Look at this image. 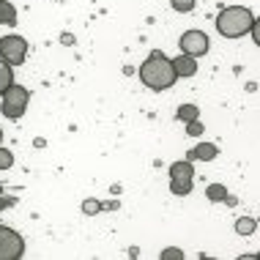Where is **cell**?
Segmentation results:
<instances>
[{
	"label": "cell",
	"instance_id": "5b68a950",
	"mask_svg": "<svg viewBox=\"0 0 260 260\" xmlns=\"http://www.w3.org/2000/svg\"><path fill=\"white\" fill-rule=\"evenodd\" d=\"M25 255V238L17 230L0 224V260H19Z\"/></svg>",
	"mask_w": 260,
	"mask_h": 260
},
{
	"label": "cell",
	"instance_id": "52a82bcc",
	"mask_svg": "<svg viewBox=\"0 0 260 260\" xmlns=\"http://www.w3.org/2000/svg\"><path fill=\"white\" fill-rule=\"evenodd\" d=\"M173 72H175V77H194L198 74V58H192V55L173 58Z\"/></svg>",
	"mask_w": 260,
	"mask_h": 260
},
{
	"label": "cell",
	"instance_id": "8992f818",
	"mask_svg": "<svg viewBox=\"0 0 260 260\" xmlns=\"http://www.w3.org/2000/svg\"><path fill=\"white\" fill-rule=\"evenodd\" d=\"M178 44H181V52L192 55V58H200V55L208 52V36L203 30H186Z\"/></svg>",
	"mask_w": 260,
	"mask_h": 260
},
{
	"label": "cell",
	"instance_id": "8fae6325",
	"mask_svg": "<svg viewBox=\"0 0 260 260\" xmlns=\"http://www.w3.org/2000/svg\"><path fill=\"white\" fill-rule=\"evenodd\" d=\"M9 85H14V72H11L9 63L0 60V96L6 93V88H9Z\"/></svg>",
	"mask_w": 260,
	"mask_h": 260
},
{
	"label": "cell",
	"instance_id": "30bf717a",
	"mask_svg": "<svg viewBox=\"0 0 260 260\" xmlns=\"http://www.w3.org/2000/svg\"><path fill=\"white\" fill-rule=\"evenodd\" d=\"M0 25H17V9L9 0H0Z\"/></svg>",
	"mask_w": 260,
	"mask_h": 260
},
{
	"label": "cell",
	"instance_id": "9a60e30c",
	"mask_svg": "<svg viewBox=\"0 0 260 260\" xmlns=\"http://www.w3.org/2000/svg\"><path fill=\"white\" fill-rule=\"evenodd\" d=\"M255 228H257V222L252 219V216H241V219L236 222V233H238V236H249V233H255Z\"/></svg>",
	"mask_w": 260,
	"mask_h": 260
},
{
	"label": "cell",
	"instance_id": "9c48e42d",
	"mask_svg": "<svg viewBox=\"0 0 260 260\" xmlns=\"http://www.w3.org/2000/svg\"><path fill=\"white\" fill-rule=\"evenodd\" d=\"M192 175H194V170H192V161L189 159L170 165V178H192Z\"/></svg>",
	"mask_w": 260,
	"mask_h": 260
},
{
	"label": "cell",
	"instance_id": "6da1fadb",
	"mask_svg": "<svg viewBox=\"0 0 260 260\" xmlns=\"http://www.w3.org/2000/svg\"><path fill=\"white\" fill-rule=\"evenodd\" d=\"M140 80H143L151 90H167V88H173V82L178 80V77L173 72V60L167 58L165 52L156 50L143 60V66H140Z\"/></svg>",
	"mask_w": 260,
	"mask_h": 260
},
{
	"label": "cell",
	"instance_id": "e0dca14e",
	"mask_svg": "<svg viewBox=\"0 0 260 260\" xmlns=\"http://www.w3.org/2000/svg\"><path fill=\"white\" fill-rule=\"evenodd\" d=\"M203 123H200V118H194V121H186V135H192V137H200L203 135Z\"/></svg>",
	"mask_w": 260,
	"mask_h": 260
},
{
	"label": "cell",
	"instance_id": "277c9868",
	"mask_svg": "<svg viewBox=\"0 0 260 260\" xmlns=\"http://www.w3.org/2000/svg\"><path fill=\"white\" fill-rule=\"evenodd\" d=\"M27 58V41L22 36H3L0 39V60L9 66H19Z\"/></svg>",
	"mask_w": 260,
	"mask_h": 260
},
{
	"label": "cell",
	"instance_id": "7a4b0ae2",
	"mask_svg": "<svg viewBox=\"0 0 260 260\" xmlns=\"http://www.w3.org/2000/svg\"><path fill=\"white\" fill-rule=\"evenodd\" d=\"M252 27H255V14L249 9H244V6H228L216 17V30L224 39H241Z\"/></svg>",
	"mask_w": 260,
	"mask_h": 260
},
{
	"label": "cell",
	"instance_id": "3957f363",
	"mask_svg": "<svg viewBox=\"0 0 260 260\" xmlns=\"http://www.w3.org/2000/svg\"><path fill=\"white\" fill-rule=\"evenodd\" d=\"M3 99V115L6 118H11V121H17V118H22L25 115V110H27V102H30V90L22 88V85H9L6 88V93L0 96Z\"/></svg>",
	"mask_w": 260,
	"mask_h": 260
},
{
	"label": "cell",
	"instance_id": "44dd1931",
	"mask_svg": "<svg viewBox=\"0 0 260 260\" xmlns=\"http://www.w3.org/2000/svg\"><path fill=\"white\" fill-rule=\"evenodd\" d=\"M0 140H3V132H0Z\"/></svg>",
	"mask_w": 260,
	"mask_h": 260
},
{
	"label": "cell",
	"instance_id": "2e32d148",
	"mask_svg": "<svg viewBox=\"0 0 260 260\" xmlns=\"http://www.w3.org/2000/svg\"><path fill=\"white\" fill-rule=\"evenodd\" d=\"M14 165V153L9 148H3L0 145V170H9V167Z\"/></svg>",
	"mask_w": 260,
	"mask_h": 260
},
{
	"label": "cell",
	"instance_id": "d6986e66",
	"mask_svg": "<svg viewBox=\"0 0 260 260\" xmlns=\"http://www.w3.org/2000/svg\"><path fill=\"white\" fill-rule=\"evenodd\" d=\"M173 9L175 11H192L194 9V0H173Z\"/></svg>",
	"mask_w": 260,
	"mask_h": 260
},
{
	"label": "cell",
	"instance_id": "ffe728a7",
	"mask_svg": "<svg viewBox=\"0 0 260 260\" xmlns=\"http://www.w3.org/2000/svg\"><path fill=\"white\" fill-rule=\"evenodd\" d=\"M99 208H102L99 200H85V203H82V211H85V214H96Z\"/></svg>",
	"mask_w": 260,
	"mask_h": 260
},
{
	"label": "cell",
	"instance_id": "4fadbf2b",
	"mask_svg": "<svg viewBox=\"0 0 260 260\" xmlns=\"http://www.w3.org/2000/svg\"><path fill=\"white\" fill-rule=\"evenodd\" d=\"M170 192L173 194H189L192 192V178H170Z\"/></svg>",
	"mask_w": 260,
	"mask_h": 260
},
{
	"label": "cell",
	"instance_id": "5bb4252c",
	"mask_svg": "<svg viewBox=\"0 0 260 260\" xmlns=\"http://www.w3.org/2000/svg\"><path fill=\"white\" fill-rule=\"evenodd\" d=\"M206 198H208L211 203H222L224 198H228V189H224V184H211V186L206 189Z\"/></svg>",
	"mask_w": 260,
	"mask_h": 260
},
{
	"label": "cell",
	"instance_id": "ba28073f",
	"mask_svg": "<svg viewBox=\"0 0 260 260\" xmlns=\"http://www.w3.org/2000/svg\"><path fill=\"white\" fill-rule=\"evenodd\" d=\"M216 145L214 143H200V145H194L192 151H189V161H211V159H216Z\"/></svg>",
	"mask_w": 260,
	"mask_h": 260
},
{
	"label": "cell",
	"instance_id": "ac0fdd59",
	"mask_svg": "<svg viewBox=\"0 0 260 260\" xmlns=\"http://www.w3.org/2000/svg\"><path fill=\"white\" fill-rule=\"evenodd\" d=\"M184 257V252H181L178 247H167V249H161V260H181Z\"/></svg>",
	"mask_w": 260,
	"mask_h": 260
},
{
	"label": "cell",
	"instance_id": "7c38bea8",
	"mask_svg": "<svg viewBox=\"0 0 260 260\" xmlns=\"http://www.w3.org/2000/svg\"><path fill=\"white\" fill-rule=\"evenodd\" d=\"M175 118H178V121H194V118H200V110L194 107V104H181L178 107V112H175Z\"/></svg>",
	"mask_w": 260,
	"mask_h": 260
}]
</instances>
